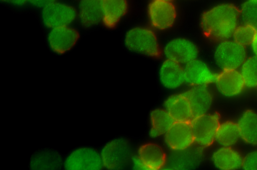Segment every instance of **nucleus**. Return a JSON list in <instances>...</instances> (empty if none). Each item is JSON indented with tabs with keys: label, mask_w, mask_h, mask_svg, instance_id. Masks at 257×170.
Here are the masks:
<instances>
[{
	"label": "nucleus",
	"mask_w": 257,
	"mask_h": 170,
	"mask_svg": "<svg viewBox=\"0 0 257 170\" xmlns=\"http://www.w3.org/2000/svg\"><path fill=\"white\" fill-rule=\"evenodd\" d=\"M242 168L244 170H257V150L249 152L243 157Z\"/></svg>",
	"instance_id": "29"
},
{
	"label": "nucleus",
	"mask_w": 257,
	"mask_h": 170,
	"mask_svg": "<svg viewBox=\"0 0 257 170\" xmlns=\"http://www.w3.org/2000/svg\"><path fill=\"white\" fill-rule=\"evenodd\" d=\"M213 84L220 95L228 98L239 95L246 87L239 70H221Z\"/></svg>",
	"instance_id": "13"
},
{
	"label": "nucleus",
	"mask_w": 257,
	"mask_h": 170,
	"mask_svg": "<svg viewBox=\"0 0 257 170\" xmlns=\"http://www.w3.org/2000/svg\"><path fill=\"white\" fill-rule=\"evenodd\" d=\"M77 16L75 9L66 3L55 1L42 8L41 20L49 29L70 26Z\"/></svg>",
	"instance_id": "8"
},
{
	"label": "nucleus",
	"mask_w": 257,
	"mask_h": 170,
	"mask_svg": "<svg viewBox=\"0 0 257 170\" xmlns=\"http://www.w3.org/2000/svg\"><path fill=\"white\" fill-rule=\"evenodd\" d=\"M159 80L165 88L174 90L185 83L184 66L174 61L165 59L158 71Z\"/></svg>",
	"instance_id": "14"
},
{
	"label": "nucleus",
	"mask_w": 257,
	"mask_h": 170,
	"mask_svg": "<svg viewBox=\"0 0 257 170\" xmlns=\"http://www.w3.org/2000/svg\"><path fill=\"white\" fill-rule=\"evenodd\" d=\"M165 1H172V0H165Z\"/></svg>",
	"instance_id": "34"
},
{
	"label": "nucleus",
	"mask_w": 257,
	"mask_h": 170,
	"mask_svg": "<svg viewBox=\"0 0 257 170\" xmlns=\"http://www.w3.org/2000/svg\"><path fill=\"white\" fill-rule=\"evenodd\" d=\"M164 108L175 121L190 122L194 117L190 104L184 92L168 96L165 101Z\"/></svg>",
	"instance_id": "18"
},
{
	"label": "nucleus",
	"mask_w": 257,
	"mask_h": 170,
	"mask_svg": "<svg viewBox=\"0 0 257 170\" xmlns=\"http://www.w3.org/2000/svg\"><path fill=\"white\" fill-rule=\"evenodd\" d=\"M239 139L240 137L236 123L230 121L220 123L215 139L219 146L232 147Z\"/></svg>",
	"instance_id": "25"
},
{
	"label": "nucleus",
	"mask_w": 257,
	"mask_h": 170,
	"mask_svg": "<svg viewBox=\"0 0 257 170\" xmlns=\"http://www.w3.org/2000/svg\"><path fill=\"white\" fill-rule=\"evenodd\" d=\"M246 2L257 4V0H246Z\"/></svg>",
	"instance_id": "33"
},
{
	"label": "nucleus",
	"mask_w": 257,
	"mask_h": 170,
	"mask_svg": "<svg viewBox=\"0 0 257 170\" xmlns=\"http://www.w3.org/2000/svg\"><path fill=\"white\" fill-rule=\"evenodd\" d=\"M164 137L165 144L172 151L187 149L194 144L190 122L175 121Z\"/></svg>",
	"instance_id": "10"
},
{
	"label": "nucleus",
	"mask_w": 257,
	"mask_h": 170,
	"mask_svg": "<svg viewBox=\"0 0 257 170\" xmlns=\"http://www.w3.org/2000/svg\"><path fill=\"white\" fill-rule=\"evenodd\" d=\"M236 123L240 139L248 144L257 145V113L251 110H245Z\"/></svg>",
	"instance_id": "23"
},
{
	"label": "nucleus",
	"mask_w": 257,
	"mask_h": 170,
	"mask_svg": "<svg viewBox=\"0 0 257 170\" xmlns=\"http://www.w3.org/2000/svg\"><path fill=\"white\" fill-rule=\"evenodd\" d=\"M137 156L143 162L145 170H159L165 167L167 156L162 147L154 142H147L138 149Z\"/></svg>",
	"instance_id": "16"
},
{
	"label": "nucleus",
	"mask_w": 257,
	"mask_h": 170,
	"mask_svg": "<svg viewBox=\"0 0 257 170\" xmlns=\"http://www.w3.org/2000/svg\"><path fill=\"white\" fill-rule=\"evenodd\" d=\"M148 16L152 28L165 31L174 25L177 11L172 1L152 0L148 8Z\"/></svg>",
	"instance_id": "9"
},
{
	"label": "nucleus",
	"mask_w": 257,
	"mask_h": 170,
	"mask_svg": "<svg viewBox=\"0 0 257 170\" xmlns=\"http://www.w3.org/2000/svg\"><path fill=\"white\" fill-rule=\"evenodd\" d=\"M184 93L194 117L209 112L213 103V95L208 86H191Z\"/></svg>",
	"instance_id": "17"
},
{
	"label": "nucleus",
	"mask_w": 257,
	"mask_h": 170,
	"mask_svg": "<svg viewBox=\"0 0 257 170\" xmlns=\"http://www.w3.org/2000/svg\"><path fill=\"white\" fill-rule=\"evenodd\" d=\"M102 167L100 152L91 146L74 148L64 159L63 168L67 170H99Z\"/></svg>",
	"instance_id": "4"
},
{
	"label": "nucleus",
	"mask_w": 257,
	"mask_h": 170,
	"mask_svg": "<svg viewBox=\"0 0 257 170\" xmlns=\"http://www.w3.org/2000/svg\"><path fill=\"white\" fill-rule=\"evenodd\" d=\"M102 22L108 28L115 26L127 9L126 0H101Z\"/></svg>",
	"instance_id": "21"
},
{
	"label": "nucleus",
	"mask_w": 257,
	"mask_h": 170,
	"mask_svg": "<svg viewBox=\"0 0 257 170\" xmlns=\"http://www.w3.org/2000/svg\"><path fill=\"white\" fill-rule=\"evenodd\" d=\"M100 154L103 167L109 170L123 168L132 158L128 144L120 138L106 142L102 147Z\"/></svg>",
	"instance_id": "6"
},
{
	"label": "nucleus",
	"mask_w": 257,
	"mask_h": 170,
	"mask_svg": "<svg viewBox=\"0 0 257 170\" xmlns=\"http://www.w3.org/2000/svg\"><path fill=\"white\" fill-rule=\"evenodd\" d=\"M2 2L16 6H20L24 5L28 0H1Z\"/></svg>",
	"instance_id": "32"
},
{
	"label": "nucleus",
	"mask_w": 257,
	"mask_h": 170,
	"mask_svg": "<svg viewBox=\"0 0 257 170\" xmlns=\"http://www.w3.org/2000/svg\"><path fill=\"white\" fill-rule=\"evenodd\" d=\"M220 123L219 116L216 113L208 112L194 117L190 124L194 143L202 148L210 146L215 141Z\"/></svg>",
	"instance_id": "5"
},
{
	"label": "nucleus",
	"mask_w": 257,
	"mask_h": 170,
	"mask_svg": "<svg viewBox=\"0 0 257 170\" xmlns=\"http://www.w3.org/2000/svg\"><path fill=\"white\" fill-rule=\"evenodd\" d=\"M256 31L250 26L242 23L237 27L231 38L237 43L246 47L249 46Z\"/></svg>",
	"instance_id": "27"
},
{
	"label": "nucleus",
	"mask_w": 257,
	"mask_h": 170,
	"mask_svg": "<svg viewBox=\"0 0 257 170\" xmlns=\"http://www.w3.org/2000/svg\"><path fill=\"white\" fill-rule=\"evenodd\" d=\"M79 37L77 31L68 26L50 29L47 41L52 52L57 55H63L74 47Z\"/></svg>",
	"instance_id": "11"
},
{
	"label": "nucleus",
	"mask_w": 257,
	"mask_h": 170,
	"mask_svg": "<svg viewBox=\"0 0 257 170\" xmlns=\"http://www.w3.org/2000/svg\"><path fill=\"white\" fill-rule=\"evenodd\" d=\"M185 83L191 86H209L217 74L205 62L197 58L184 66Z\"/></svg>",
	"instance_id": "12"
},
{
	"label": "nucleus",
	"mask_w": 257,
	"mask_h": 170,
	"mask_svg": "<svg viewBox=\"0 0 257 170\" xmlns=\"http://www.w3.org/2000/svg\"><path fill=\"white\" fill-rule=\"evenodd\" d=\"M240 21L239 9L232 4L221 3L206 10L200 24L206 35L220 41L232 38Z\"/></svg>",
	"instance_id": "1"
},
{
	"label": "nucleus",
	"mask_w": 257,
	"mask_h": 170,
	"mask_svg": "<svg viewBox=\"0 0 257 170\" xmlns=\"http://www.w3.org/2000/svg\"><path fill=\"white\" fill-rule=\"evenodd\" d=\"M123 43L125 48L130 52L145 56L156 57L161 51L155 31L146 26L131 28L124 34Z\"/></svg>",
	"instance_id": "2"
},
{
	"label": "nucleus",
	"mask_w": 257,
	"mask_h": 170,
	"mask_svg": "<svg viewBox=\"0 0 257 170\" xmlns=\"http://www.w3.org/2000/svg\"><path fill=\"white\" fill-rule=\"evenodd\" d=\"M193 146L184 150L173 151L174 154L167 160V167L173 169H190L198 165L202 158L203 148L197 145L195 147Z\"/></svg>",
	"instance_id": "20"
},
{
	"label": "nucleus",
	"mask_w": 257,
	"mask_h": 170,
	"mask_svg": "<svg viewBox=\"0 0 257 170\" xmlns=\"http://www.w3.org/2000/svg\"><path fill=\"white\" fill-rule=\"evenodd\" d=\"M55 1H57V0H28V2L32 5L41 8H43L45 6Z\"/></svg>",
	"instance_id": "30"
},
{
	"label": "nucleus",
	"mask_w": 257,
	"mask_h": 170,
	"mask_svg": "<svg viewBox=\"0 0 257 170\" xmlns=\"http://www.w3.org/2000/svg\"><path fill=\"white\" fill-rule=\"evenodd\" d=\"M247 57L246 47L232 38L219 41L213 52L215 63L221 71L238 70Z\"/></svg>",
	"instance_id": "3"
},
{
	"label": "nucleus",
	"mask_w": 257,
	"mask_h": 170,
	"mask_svg": "<svg viewBox=\"0 0 257 170\" xmlns=\"http://www.w3.org/2000/svg\"><path fill=\"white\" fill-rule=\"evenodd\" d=\"M249 47L252 55L257 56V31Z\"/></svg>",
	"instance_id": "31"
},
{
	"label": "nucleus",
	"mask_w": 257,
	"mask_h": 170,
	"mask_svg": "<svg viewBox=\"0 0 257 170\" xmlns=\"http://www.w3.org/2000/svg\"><path fill=\"white\" fill-rule=\"evenodd\" d=\"M149 133L151 137L157 138L164 135L169 129L175 121L164 108L154 109L150 115Z\"/></svg>",
	"instance_id": "24"
},
{
	"label": "nucleus",
	"mask_w": 257,
	"mask_h": 170,
	"mask_svg": "<svg viewBox=\"0 0 257 170\" xmlns=\"http://www.w3.org/2000/svg\"><path fill=\"white\" fill-rule=\"evenodd\" d=\"M64 158L57 150L43 148L34 152L30 159V169H61Z\"/></svg>",
	"instance_id": "15"
},
{
	"label": "nucleus",
	"mask_w": 257,
	"mask_h": 170,
	"mask_svg": "<svg viewBox=\"0 0 257 170\" xmlns=\"http://www.w3.org/2000/svg\"><path fill=\"white\" fill-rule=\"evenodd\" d=\"M77 16L81 24L92 27L102 22L101 0H80Z\"/></svg>",
	"instance_id": "22"
},
{
	"label": "nucleus",
	"mask_w": 257,
	"mask_h": 170,
	"mask_svg": "<svg viewBox=\"0 0 257 170\" xmlns=\"http://www.w3.org/2000/svg\"><path fill=\"white\" fill-rule=\"evenodd\" d=\"M211 160L219 170H237L242 167L243 157L232 147L220 146L212 152Z\"/></svg>",
	"instance_id": "19"
},
{
	"label": "nucleus",
	"mask_w": 257,
	"mask_h": 170,
	"mask_svg": "<svg viewBox=\"0 0 257 170\" xmlns=\"http://www.w3.org/2000/svg\"><path fill=\"white\" fill-rule=\"evenodd\" d=\"M238 70L246 87H257V56L247 57Z\"/></svg>",
	"instance_id": "26"
},
{
	"label": "nucleus",
	"mask_w": 257,
	"mask_h": 170,
	"mask_svg": "<svg viewBox=\"0 0 257 170\" xmlns=\"http://www.w3.org/2000/svg\"><path fill=\"white\" fill-rule=\"evenodd\" d=\"M239 15L242 23L257 31V4L246 1L239 9Z\"/></svg>",
	"instance_id": "28"
},
{
	"label": "nucleus",
	"mask_w": 257,
	"mask_h": 170,
	"mask_svg": "<svg viewBox=\"0 0 257 170\" xmlns=\"http://www.w3.org/2000/svg\"><path fill=\"white\" fill-rule=\"evenodd\" d=\"M163 53L165 59L184 66L197 58L198 48L191 39L178 37L172 38L165 43Z\"/></svg>",
	"instance_id": "7"
}]
</instances>
